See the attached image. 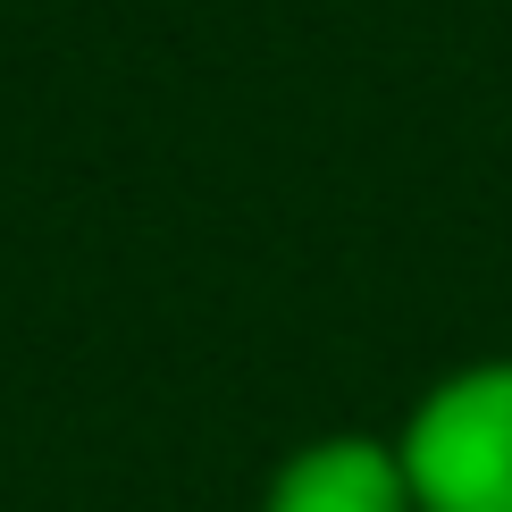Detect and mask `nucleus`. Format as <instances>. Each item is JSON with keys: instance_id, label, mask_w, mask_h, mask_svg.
Returning <instances> with one entry per match:
<instances>
[{"instance_id": "nucleus-1", "label": "nucleus", "mask_w": 512, "mask_h": 512, "mask_svg": "<svg viewBox=\"0 0 512 512\" xmlns=\"http://www.w3.org/2000/svg\"><path fill=\"white\" fill-rule=\"evenodd\" d=\"M395 445L420 512H512V353L429 378Z\"/></svg>"}, {"instance_id": "nucleus-2", "label": "nucleus", "mask_w": 512, "mask_h": 512, "mask_svg": "<svg viewBox=\"0 0 512 512\" xmlns=\"http://www.w3.org/2000/svg\"><path fill=\"white\" fill-rule=\"evenodd\" d=\"M261 512H420V504L395 437L328 429L277 454V471L261 479Z\"/></svg>"}]
</instances>
